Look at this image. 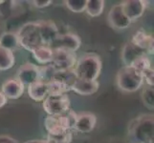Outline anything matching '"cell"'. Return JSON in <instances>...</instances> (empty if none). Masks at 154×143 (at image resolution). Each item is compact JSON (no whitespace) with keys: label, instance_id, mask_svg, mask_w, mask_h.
I'll list each match as a JSON object with an SVG mask.
<instances>
[{"label":"cell","instance_id":"1","mask_svg":"<svg viewBox=\"0 0 154 143\" xmlns=\"http://www.w3.org/2000/svg\"><path fill=\"white\" fill-rule=\"evenodd\" d=\"M127 143H154V116L141 115L128 125Z\"/></svg>","mask_w":154,"mask_h":143},{"label":"cell","instance_id":"2","mask_svg":"<svg viewBox=\"0 0 154 143\" xmlns=\"http://www.w3.org/2000/svg\"><path fill=\"white\" fill-rule=\"evenodd\" d=\"M102 60L99 55L87 54L77 61L75 72L78 78L85 80H97L102 72Z\"/></svg>","mask_w":154,"mask_h":143},{"label":"cell","instance_id":"3","mask_svg":"<svg viewBox=\"0 0 154 143\" xmlns=\"http://www.w3.org/2000/svg\"><path fill=\"white\" fill-rule=\"evenodd\" d=\"M116 82L122 91L132 93L138 91L143 86L144 78L142 73L132 66H124L117 73Z\"/></svg>","mask_w":154,"mask_h":143},{"label":"cell","instance_id":"4","mask_svg":"<svg viewBox=\"0 0 154 143\" xmlns=\"http://www.w3.org/2000/svg\"><path fill=\"white\" fill-rule=\"evenodd\" d=\"M77 115L72 110L60 115H47L44 120L48 135H61L73 128Z\"/></svg>","mask_w":154,"mask_h":143},{"label":"cell","instance_id":"5","mask_svg":"<svg viewBox=\"0 0 154 143\" xmlns=\"http://www.w3.org/2000/svg\"><path fill=\"white\" fill-rule=\"evenodd\" d=\"M17 34L19 45L28 52H32L35 48L42 45L38 22H28L24 24Z\"/></svg>","mask_w":154,"mask_h":143},{"label":"cell","instance_id":"6","mask_svg":"<svg viewBox=\"0 0 154 143\" xmlns=\"http://www.w3.org/2000/svg\"><path fill=\"white\" fill-rule=\"evenodd\" d=\"M43 109L48 115H60L70 110V98L67 94L47 95L43 100Z\"/></svg>","mask_w":154,"mask_h":143},{"label":"cell","instance_id":"7","mask_svg":"<svg viewBox=\"0 0 154 143\" xmlns=\"http://www.w3.org/2000/svg\"><path fill=\"white\" fill-rule=\"evenodd\" d=\"M51 63L57 70L74 69L77 63V55L74 52L61 49H54Z\"/></svg>","mask_w":154,"mask_h":143},{"label":"cell","instance_id":"8","mask_svg":"<svg viewBox=\"0 0 154 143\" xmlns=\"http://www.w3.org/2000/svg\"><path fill=\"white\" fill-rule=\"evenodd\" d=\"M82 45V40L75 34L68 33L64 34H60L57 38L51 44V49H61L74 52L78 51Z\"/></svg>","mask_w":154,"mask_h":143},{"label":"cell","instance_id":"9","mask_svg":"<svg viewBox=\"0 0 154 143\" xmlns=\"http://www.w3.org/2000/svg\"><path fill=\"white\" fill-rule=\"evenodd\" d=\"M108 23L112 28L117 30H125L129 27L131 21L124 13L121 4H117L110 9L108 13Z\"/></svg>","mask_w":154,"mask_h":143},{"label":"cell","instance_id":"10","mask_svg":"<svg viewBox=\"0 0 154 143\" xmlns=\"http://www.w3.org/2000/svg\"><path fill=\"white\" fill-rule=\"evenodd\" d=\"M38 29H39V34H40L42 45L50 47L51 44L60 35V31H58L57 25L50 20L39 21Z\"/></svg>","mask_w":154,"mask_h":143},{"label":"cell","instance_id":"11","mask_svg":"<svg viewBox=\"0 0 154 143\" xmlns=\"http://www.w3.org/2000/svg\"><path fill=\"white\" fill-rule=\"evenodd\" d=\"M124 13L131 22L139 19L145 13L146 2L143 0H125L121 3Z\"/></svg>","mask_w":154,"mask_h":143},{"label":"cell","instance_id":"12","mask_svg":"<svg viewBox=\"0 0 154 143\" xmlns=\"http://www.w3.org/2000/svg\"><path fill=\"white\" fill-rule=\"evenodd\" d=\"M17 78L25 85L39 81V66L32 63H25L17 70Z\"/></svg>","mask_w":154,"mask_h":143},{"label":"cell","instance_id":"13","mask_svg":"<svg viewBox=\"0 0 154 143\" xmlns=\"http://www.w3.org/2000/svg\"><path fill=\"white\" fill-rule=\"evenodd\" d=\"M97 124L96 115L91 113H83L77 115V118L74 122L73 128L79 133L87 134L94 130Z\"/></svg>","mask_w":154,"mask_h":143},{"label":"cell","instance_id":"14","mask_svg":"<svg viewBox=\"0 0 154 143\" xmlns=\"http://www.w3.org/2000/svg\"><path fill=\"white\" fill-rule=\"evenodd\" d=\"M2 93L9 99H17L24 93V85L17 77L7 79L2 84Z\"/></svg>","mask_w":154,"mask_h":143},{"label":"cell","instance_id":"15","mask_svg":"<svg viewBox=\"0 0 154 143\" xmlns=\"http://www.w3.org/2000/svg\"><path fill=\"white\" fill-rule=\"evenodd\" d=\"M131 42L140 49L144 50L146 55H153L154 39L150 34H147L145 31H138L132 37Z\"/></svg>","mask_w":154,"mask_h":143},{"label":"cell","instance_id":"16","mask_svg":"<svg viewBox=\"0 0 154 143\" xmlns=\"http://www.w3.org/2000/svg\"><path fill=\"white\" fill-rule=\"evenodd\" d=\"M146 55V52L140 49L139 47L134 45L132 42H127L125 44L123 51H122V60H123L125 66H131L138 57Z\"/></svg>","mask_w":154,"mask_h":143},{"label":"cell","instance_id":"17","mask_svg":"<svg viewBox=\"0 0 154 143\" xmlns=\"http://www.w3.org/2000/svg\"><path fill=\"white\" fill-rule=\"evenodd\" d=\"M100 84L97 80H85L78 78L71 90L81 95H91L98 92Z\"/></svg>","mask_w":154,"mask_h":143},{"label":"cell","instance_id":"18","mask_svg":"<svg viewBox=\"0 0 154 143\" xmlns=\"http://www.w3.org/2000/svg\"><path fill=\"white\" fill-rule=\"evenodd\" d=\"M29 97L35 101H43L48 95L47 84L41 81H36L28 86Z\"/></svg>","mask_w":154,"mask_h":143},{"label":"cell","instance_id":"19","mask_svg":"<svg viewBox=\"0 0 154 143\" xmlns=\"http://www.w3.org/2000/svg\"><path fill=\"white\" fill-rule=\"evenodd\" d=\"M32 54H33L35 59L38 61L39 64L46 65L52 62L53 50L49 46L40 45L38 47L35 48V49L32 51Z\"/></svg>","mask_w":154,"mask_h":143},{"label":"cell","instance_id":"20","mask_svg":"<svg viewBox=\"0 0 154 143\" xmlns=\"http://www.w3.org/2000/svg\"><path fill=\"white\" fill-rule=\"evenodd\" d=\"M55 80L61 82L68 88H72L74 83L78 79L75 69H67V70H57L54 76Z\"/></svg>","mask_w":154,"mask_h":143},{"label":"cell","instance_id":"21","mask_svg":"<svg viewBox=\"0 0 154 143\" xmlns=\"http://www.w3.org/2000/svg\"><path fill=\"white\" fill-rule=\"evenodd\" d=\"M15 63L14 52L0 47V71H7Z\"/></svg>","mask_w":154,"mask_h":143},{"label":"cell","instance_id":"22","mask_svg":"<svg viewBox=\"0 0 154 143\" xmlns=\"http://www.w3.org/2000/svg\"><path fill=\"white\" fill-rule=\"evenodd\" d=\"M19 45L17 33H3L0 35V47L14 51Z\"/></svg>","mask_w":154,"mask_h":143},{"label":"cell","instance_id":"23","mask_svg":"<svg viewBox=\"0 0 154 143\" xmlns=\"http://www.w3.org/2000/svg\"><path fill=\"white\" fill-rule=\"evenodd\" d=\"M104 9V1L103 0H87L86 13L92 17L99 16L103 13Z\"/></svg>","mask_w":154,"mask_h":143},{"label":"cell","instance_id":"24","mask_svg":"<svg viewBox=\"0 0 154 143\" xmlns=\"http://www.w3.org/2000/svg\"><path fill=\"white\" fill-rule=\"evenodd\" d=\"M47 90H48V95H61L66 94L67 92L71 91L70 88H68L66 85L62 84L61 82L53 79L52 81L46 83Z\"/></svg>","mask_w":154,"mask_h":143},{"label":"cell","instance_id":"25","mask_svg":"<svg viewBox=\"0 0 154 143\" xmlns=\"http://www.w3.org/2000/svg\"><path fill=\"white\" fill-rule=\"evenodd\" d=\"M57 69L52 64H46L39 67V81L48 83L54 79Z\"/></svg>","mask_w":154,"mask_h":143},{"label":"cell","instance_id":"26","mask_svg":"<svg viewBox=\"0 0 154 143\" xmlns=\"http://www.w3.org/2000/svg\"><path fill=\"white\" fill-rule=\"evenodd\" d=\"M73 139V134L71 130H69L61 135H48L46 143H71Z\"/></svg>","mask_w":154,"mask_h":143},{"label":"cell","instance_id":"27","mask_svg":"<svg viewBox=\"0 0 154 143\" xmlns=\"http://www.w3.org/2000/svg\"><path fill=\"white\" fill-rule=\"evenodd\" d=\"M142 99L144 104L148 109L153 110L154 108V89L153 87L146 86L143 89Z\"/></svg>","mask_w":154,"mask_h":143},{"label":"cell","instance_id":"28","mask_svg":"<svg viewBox=\"0 0 154 143\" xmlns=\"http://www.w3.org/2000/svg\"><path fill=\"white\" fill-rule=\"evenodd\" d=\"M131 66L134 69H136L137 71L142 73V72L147 70V69L151 68V62H150L149 58L147 57V55H145L138 57L137 59L132 63Z\"/></svg>","mask_w":154,"mask_h":143},{"label":"cell","instance_id":"29","mask_svg":"<svg viewBox=\"0 0 154 143\" xmlns=\"http://www.w3.org/2000/svg\"><path fill=\"white\" fill-rule=\"evenodd\" d=\"M87 0H67L66 7L73 13H82L85 10Z\"/></svg>","mask_w":154,"mask_h":143},{"label":"cell","instance_id":"30","mask_svg":"<svg viewBox=\"0 0 154 143\" xmlns=\"http://www.w3.org/2000/svg\"><path fill=\"white\" fill-rule=\"evenodd\" d=\"M141 73L143 76V78H144V81L146 82L147 86L153 87V85H154V72H153V69L149 68V69H147V70L142 72Z\"/></svg>","mask_w":154,"mask_h":143},{"label":"cell","instance_id":"31","mask_svg":"<svg viewBox=\"0 0 154 143\" xmlns=\"http://www.w3.org/2000/svg\"><path fill=\"white\" fill-rule=\"evenodd\" d=\"M32 3L34 4V6L36 8H45L52 3L51 0H35L32 1Z\"/></svg>","mask_w":154,"mask_h":143},{"label":"cell","instance_id":"32","mask_svg":"<svg viewBox=\"0 0 154 143\" xmlns=\"http://www.w3.org/2000/svg\"><path fill=\"white\" fill-rule=\"evenodd\" d=\"M0 143H18V142L9 136H0Z\"/></svg>","mask_w":154,"mask_h":143},{"label":"cell","instance_id":"33","mask_svg":"<svg viewBox=\"0 0 154 143\" xmlns=\"http://www.w3.org/2000/svg\"><path fill=\"white\" fill-rule=\"evenodd\" d=\"M7 101H8V98L5 97L2 92H0V108L4 107V106L6 105Z\"/></svg>","mask_w":154,"mask_h":143},{"label":"cell","instance_id":"34","mask_svg":"<svg viewBox=\"0 0 154 143\" xmlns=\"http://www.w3.org/2000/svg\"><path fill=\"white\" fill-rule=\"evenodd\" d=\"M25 143H46L45 140H29Z\"/></svg>","mask_w":154,"mask_h":143},{"label":"cell","instance_id":"35","mask_svg":"<svg viewBox=\"0 0 154 143\" xmlns=\"http://www.w3.org/2000/svg\"><path fill=\"white\" fill-rule=\"evenodd\" d=\"M2 3H5V1H0V5H1Z\"/></svg>","mask_w":154,"mask_h":143},{"label":"cell","instance_id":"36","mask_svg":"<svg viewBox=\"0 0 154 143\" xmlns=\"http://www.w3.org/2000/svg\"><path fill=\"white\" fill-rule=\"evenodd\" d=\"M0 35H1V34H0Z\"/></svg>","mask_w":154,"mask_h":143}]
</instances>
